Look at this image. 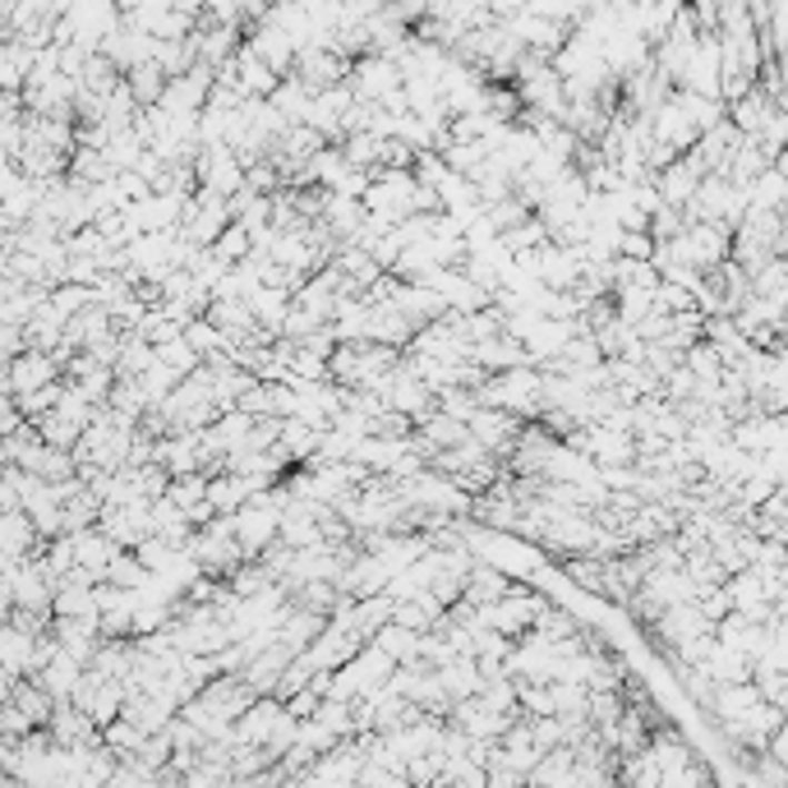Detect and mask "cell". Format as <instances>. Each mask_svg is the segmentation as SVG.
Returning <instances> with one entry per match:
<instances>
[{
    "label": "cell",
    "instance_id": "cell-1",
    "mask_svg": "<svg viewBox=\"0 0 788 788\" xmlns=\"http://www.w3.org/2000/svg\"><path fill=\"white\" fill-rule=\"evenodd\" d=\"M51 378H56V360L33 351V356H28V360L10 373V388H19V392H23V388H33V383H47V388H51Z\"/></svg>",
    "mask_w": 788,
    "mask_h": 788
},
{
    "label": "cell",
    "instance_id": "cell-2",
    "mask_svg": "<svg viewBox=\"0 0 788 788\" xmlns=\"http://www.w3.org/2000/svg\"><path fill=\"white\" fill-rule=\"evenodd\" d=\"M130 88H134V102H157L162 98V66H139L130 74Z\"/></svg>",
    "mask_w": 788,
    "mask_h": 788
}]
</instances>
